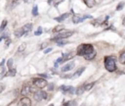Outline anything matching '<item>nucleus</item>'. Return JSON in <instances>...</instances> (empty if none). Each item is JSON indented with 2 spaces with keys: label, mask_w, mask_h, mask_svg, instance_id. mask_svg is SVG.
<instances>
[{
  "label": "nucleus",
  "mask_w": 125,
  "mask_h": 106,
  "mask_svg": "<svg viewBox=\"0 0 125 106\" xmlns=\"http://www.w3.org/2000/svg\"><path fill=\"white\" fill-rule=\"evenodd\" d=\"M48 3H49V4H51V3H52V0H48Z\"/></svg>",
  "instance_id": "nucleus-40"
},
{
  "label": "nucleus",
  "mask_w": 125,
  "mask_h": 106,
  "mask_svg": "<svg viewBox=\"0 0 125 106\" xmlns=\"http://www.w3.org/2000/svg\"><path fill=\"white\" fill-rule=\"evenodd\" d=\"M7 65H8V68H9V69L12 68V66H13V59H9Z\"/></svg>",
  "instance_id": "nucleus-31"
},
{
  "label": "nucleus",
  "mask_w": 125,
  "mask_h": 106,
  "mask_svg": "<svg viewBox=\"0 0 125 106\" xmlns=\"http://www.w3.org/2000/svg\"><path fill=\"white\" fill-rule=\"evenodd\" d=\"M51 51H52V48H47V49L44 50V53L47 54V53H49V52H51Z\"/></svg>",
  "instance_id": "nucleus-34"
},
{
  "label": "nucleus",
  "mask_w": 125,
  "mask_h": 106,
  "mask_svg": "<svg viewBox=\"0 0 125 106\" xmlns=\"http://www.w3.org/2000/svg\"><path fill=\"white\" fill-rule=\"evenodd\" d=\"M74 32L73 31H62L60 32L57 36H55L53 38L54 41H57V40H60V39H64V38H67V37H70Z\"/></svg>",
  "instance_id": "nucleus-3"
},
{
  "label": "nucleus",
  "mask_w": 125,
  "mask_h": 106,
  "mask_svg": "<svg viewBox=\"0 0 125 106\" xmlns=\"http://www.w3.org/2000/svg\"><path fill=\"white\" fill-rule=\"evenodd\" d=\"M6 26H7V21L4 20V21L2 22V24H1V26H0V32H2V31L4 30V28L6 27Z\"/></svg>",
  "instance_id": "nucleus-24"
},
{
  "label": "nucleus",
  "mask_w": 125,
  "mask_h": 106,
  "mask_svg": "<svg viewBox=\"0 0 125 106\" xmlns=\"http://www.w3.org/2000/svg\"><path fill=\"white\" fill-rule=\"evenodd\" d=\"M32 90H33V89H32L29 85H24V86L22 87V89H21V94H22L23 96H25V95H27L28 93H30Z\"/></svg>",
  "instance_id": "nucleus-11"
},
{
  "label": "nucleus",
  "mask_w": 125,
  "mask_h": 106,
  "mask_svg": "<svg viewBox=\"0 0 125 106\" xmlns=\"http://www.w3.org/2000/svg\"><path fill=\"white\" fill-rule=\"evenodd\" d=\"M124 5H125V3H124V2H120V3L117 5V7H116V10H117V11H120V10H122V9H123V7H124Z\"/></svg>",
  "instance_id": "nucleus-25"
},
{
  "label": "nucleus",
  "mask_w": 125,
  "mask_h": 106,
  "mask_svg": "<svg viewBox=\"0 0 125 106\" xmlns=\"http://www.w3.org/2000/svg\"><path fill=\"white\" fill-rule=\"evenodd\" d=\"M64 60H63V58L62 57H60V58H58L57 59V61L55 62V67H58V65L60 64V63H62V62H63Z\"/></svg>",
  "instance_id": "nucleus-26"
},
{
  "label": "nucleus",
  "mask_w": 125,
  "mask_h": 106,
  "mask_svg": "<svg viewBox=\"0 0 125 106\" xmlns=\"http://www.w3.org/2000/svg\"><path fill=\"white\" fill-rule=\"evenodd\" d=\"M85 19H92V16L90 15H85L83 17H80V16H77V15H74L73 18H72V22L74 24H78V23H81L83 22Z\"/></svg>",
  "instance_id": "nucleus-6"
},
{
  "label": "nucleus",
  "mask_w": 125,
  "mask_h": 106,
  "mask_svg": "<svg viewBox=\"0 0 125 106\" xmlns=\"http://www.w3.org/2000/svg\"><path fill=\"white\" fill-rule=\"evenodd\" d=\"M41 33H42V27H40V26H39V27L37 28V30L34 32V34H35V35H40Z\"/></svg>",
  "instance_id": "nucleus-29"
},
{
  "label": "nucleus",
  "mask_w": 125,
  "mask_h": 106,
  "mask_svg": "<svg viewBox=\"0 0 125 106\" xmlns=\"http://www.w3.org/2000/svg\"><path fill=\"white\" fill-rule=\"evenodd\" d=\"M73 56H74V53L70 52V53H66V54H63V55H62V58H63V60H68V59H71Z\"/></svg>",
  "instance_id": "nucleus-18"
},
{
  "label": "nucleus",
  "mask_w": 125,
  "mask_h": 106,
  "mask_svg": "<svg viewBox=\"0 0 125 106\" xmlns=\"http://www.w3.org/2000/svg\"><path fill=\"white\" fill-rule=\"evenodd\" d=\"M10 42H11V40H10L9 38H7V40H6V42H5V46H6V47H8V46H9V44H10Z\"/></svg>",
  "instance_id": "nucleus-32"
},
{
  "label": "nucleus",
  "mask_w": 125,
  "mask_h": 106,
  "mask_svg": "<svg viewBox=\"0 0 125 106\" xmlns=\"http://www.w3.org/2000/svg\"><path fill=\"white\" fill-rule=\"evenodd\" d=\"M5 75H6V73L3 71V72L0 74V80H1V79H3V76H5Z\"/></svg>",
  "instance_id": "nucleus-36"
},
{
  "label": "nucleus",
  "mask_w": 125,
  "mask_h": 106,
  "mask_svg": "<svg viewBox=\"0 0 125 106\" xmlns=\"http://www.w3.org/2000/svg\"><path fill=\"white\" fill-rule=\"evenodd\" d=\"M25 46H26V44H25V43H22V44H21V46L18 48V51H19V52H21V51H23V50L25 49Z\"/></svg>",
  "instance_id": "nucleus-28"
},
{
  "label": "nucleus",
  "mask_w": 125,
  "mask_h": 106,
  "mask_svg": "<svg viewBox=\"0 0 125 106\" xmlns=\"http://www.w3.org/2000/svg\"><path fill=\"white\" fill-rule=\"evenodd\" d=\"M63 28H64L63 26H55V28L53 29V31H54V32H60V31L62 30Z\"/></svg>",
  "instance_id": "nucleus-21"
},
{
  "label": "nucleus",
  "mask_w": 125,
  "mask_h": 106,
  "mask_svg": "<svg viewBox=\"0 0 125 106\" xmlns=\"http://www.w3.org/2000/svg\"><path fill=\"white\" fill-rule=\"evenodd\" d=\"M94 84H95V82H90V83H88V84H84L85 91H86V90H90V89L94 86Z\"/></svg>",
  "instance_id": "nucleus-22"
},
{
  "label": "nucleus",
  "mask_w": 125,
  "mask_h": 106,
  "mask_svg": "<svg viewBox=\"0 0 125 106\" xmlns=\"http://www.w3.org/2000/svg\"><path fill=\"white\" fill-rule=\"evenodd\" d=\"M122 25H123V26H125V17L123 18V21H122Z\"/></svg>",
  "instance_id": "nucleus-38"
},
{
  "label": "nucleus",
  "mask_w": 125,
  "mask_h": 106,
  "mask_svg": "<svg viewBox=\"0 0 125 106\" xmlns=\"http://www.w3.org/2000/svg\"><path fill=\"white\" fill-rule=\"evenodd\" d=\"M5 88V85L3 84V83H0V93L3 91V89Z\"/></svg>",
  "instance_id": "nucleus-33"
},
{
  "label": "nucleus",
  "mask_w": 125,
  "mask_h": 106,
  "mask_svg": "<svg viewBox=\"0 0 125 106\" xmlns=\"http://www.w3.org/2000/svg\"><path fill=\"white\" fill-rule=\"evenodd\" d=\"M96 55H97V53H96V51L95 50H93V51H91L90 53H88V54H85L83 57L86 59V60H88V61H90V60H93L95 57H96Z\"/></svg>",
  "instance_id": "nucleus-10"
},
{
  "label": "nucleus",
  "mask_w": 125,
  "mask_h": 106,
  "mask_svg": "<svg viewBox=\"0 0 125 106\" xmlns=\"http://www.w3.org/2000/svg\"><path fill=\"white\" fill-rule=\"evenodd\" d=\"M20 105H22V106H30L31 105V101L28 97H22L21 100H20Z\"/></svg>",
  "instance_id": "nucleus-8"
},
{
  "label": "nucleus",
  "mask_w": 125,
  "mask_h": 106,
  "mask_svg": "<svg viewBox=\"0 0 125 106\" xmlns=\"http://www.w3.org/2000/svg\"><path fill=\"white\" fill-rule=\"evenodd\" d=\"M45 46H46V43H43V44H42V46H41V48H44Z\"/></svg>",
  "instance_id": "nucleus-39"
},
{
  "label": "nucleus",
  "mask_w": 125,
  "mask_h": 106,
  "mask_svg": "<svg viewBox=\"0 0 125 106\" xmlns=\"http://www.w3.org/2000/svg\"><path fill=\"white\" fill-rule=\"evenodd\" d=\"M33 83H34V85H35L36 87H38V88H43V87H45V86L48 84L47 81H46V80L41 79V78L33 79Z\"/></svg>",
  "instance_id": "nucleus-4"
},
{
  "label": "nucleus",
  "mask_w": 125,
  "mask_h": 106,
  "mask_svg": "<svg viewBox=\"0 0 125 106\" xmlns=\"http://www.w3.org/2000/svg\"><path fill=\"white\" fill-rule=\"evenodd\" d=\"M104 68L108 72H114L116 69L115 65V58L112 56H106L104 58Z\"/></svg>",
  "instance_id": "nucleus-1"
},
{
  "label": "nucleus",
  "mask_w": 125,
  "mask_h": 106,
  "mask_svg": "<svg viewBox=\"0 0 125 106\" xmlns=\"http://www.w3.org/2000/svg\"><path fill=\"white\" fill-rule=\"evenodd\" d=\"M61 90H62V92L64 93H73L75 92V88L73 86H66V85H62L60 87Z\"/></svg>",
  "instance_id": "nucleus-7"
},
{
  "label": "nucleus",
  "mask_w": 125,
  "mask_h": 106,
  "mask_svg": "<svg viewBox=\"0 0 125 106\" xmlns=\"http://www.w3.org/2000/svg\"><path fill=\"white\" fill-rule=\"evenodd\" d=\"M47 96H48L47 93H46L45 91H42V90L35 91V93H34V95H33V97H34V99H35L36 101H41V100H43V99H46Z\"/></svg>",
  "instance_id": "nucleus-5"
},
{
  "label": "nucleus",
  "mask_w": 125,
  "mask_h": 106,
  "mask_svg": "<svg viewBox=\"0 0 125 106\" xmlns=\"http://www.w3.org/2000/svg\"><path fill=\"white\" fill-rule=\"evenodd\" d=\"M84 91H85V88H84V85H82V86H79V87L76 88L75 93H76L77 95H80V94H82Z\"/></svg>",
  "instance_id": "nucleus-17"
},
{
  "label": "nucleus",
  "mask_w": 125,
  "mask_h": 106,
  "mask_svg": "<svg viewBox=\"0 0 125 106\" xmlns=\"http://www.w3.org/2000/svg\"><path fill=\"white\" fill-rule=\"evenodd\" d=\"M6 75H7V76H11V77H14V76L16 75V69H12V68H10L9 72H8Z\"/></svg>",
  "instance_id": "nucleus-23"
},
{
  "label": "nucleus",
  "mask_w": 125,
  "mask_h": 106,
  "mask_svg": "<svg viewBox=\"0 0 125 106\" xmlns=\"http://www.w3.org/2000/svg\"><path fill=\"white\" fill-rule=\"evenodd\" d=\"M67 43H68L67 40H62V39L57 40V44H58V46H63V45H65V44H67Z\"/></svg>",
  "instance_id": "nucleus-19"
},
{
  "label": "nucleus",
  "mask_w": 125,
  "mask_h": 106,
  "mask_svg": "<svg viewBox=\"0 0 125 106\" xmlns=\"http://www.w3.org/2000/svg\"><path fill=\"white\" fill-rule=\"evenodd\" d=\"M22 29L24 30V32H28V31H30L32 29V25L31 24H26V25H24L22 26Z\"/></svg>",
  "instance_id": "nucleus-16"
},
{
  "label": "nucleus",
  "mask_w": 125,
  "mask_h": 106,
  "mask_svg": "<svg viewBox=\"0 0 125 106\" xmlns=\"http://www.w3.org/2000/svg\"><path fill=\"white\" fill-rule=\"evenodd\" d=\"M84 2L88 8H93L95 5V0H84Z\"/></svg>",
  "instance_id": "nucleus-15"
},
{
  "label": "nucleus",
  "mask_w": 125,
  "mask_h": 106,
  "mask_svg": "<svg viewBox=\"0 0 125 106\" xmlns=\"http://www.w3.org/2000/svg\"><path fill=\"white\" fill-rule=\"evenodd\" d=\"M119 62L121 64H125V51H123L121 53V55L119 56Z\"/></svg>",
  "instance_id": "nucleus-20"
},
{
  "label": "nucleus",
  "mask_w": 125,
  "mask_h": 106,
  "mask_svg": "<svg viewBox=\"0 0 125 106\" xmlns=\"http://www.w3.org/2000/svg\"><path fill=\"white\" fill-rule=\"evenodd\" d=\"M68 16H69V13H64V14L61 15L60 17L55 18V21H57V22H62V21H64L65 19H67Z\"/></svg>",
  "instance_id": "nucleus-12"
},
{
  "label": "nucleus",
  "mask_w": 125,
  "mask_h": 106,
  "mask_svg": "<svg viewBox=\"0 0 125 106\" xmlns=\"http://www.w3.org/2000/svg\"><path fill=\"white\" fill-rule=\"evenodd\" d=\"M93 50H94V47L91 44H80L77 47V55L84 56L85 54H88Z\"/></svg>",
  "instance_id": "nucleus-2"
},
{
  "label": "nucleus",
  "mask_w": 125,
  "mask_h": 106,
  "mask_svg": "<svg viewBox=\"0 0 125 106\" xmlns=\"http://www.w3.org/2000/svg\"><path fill=\"white\" fill-rule=\"evenodd\" d=\"M18 4H19V0H14V1L12 2V4H11V8H12V9H13V8H15Z\"/></svg>",
  "instance_id": "nucleus-30"
},
{
  "label": "nucleus",
  "mask_w": 125,
  "mask_h": 106,
  "mask_svg": "<svg viewBox=\"0 0 125 106\" xmlns=\"http://www.w3.org/2000/svg\"><path fill=\"white\" fill-rule=\"evenodd\" d=\"M4 63H5V60L3 59V60H2V62L0 63V66H2V65H4Z\"/></svg>",
  "instance_id": "nucleus-37"
},
{
  "label": "nucleus",
  "mask_w": 125,
  "mask_h": 106,
  "mask_svg": "<svg viewBox=\"0 0 125 106\" xmlns=\"http://www.w3.org/2000/svg\"><path fill=\"white\" fill-rule=\"evenodd\" d=\"M84 70H85V68L84 67H82V68H80V69H78L74 74H73V76H72V78L73 79H76V78H78V77H80L81 76V74L84 72Z\"/></svg>",
  "instance_id": "nucleus-13"
},
{
  "label": "nucleus",
  "mask_w": 125,
  "mask_h": 106,
  "mask_svg": "<svg viewBox=\"0 0 125 106\" xmlns=\"http://www.w3.org/2000/svg\"><path fill=\"white\" fill-rule=\"evenodd\" d=\"M73 67H74V63H73V62H70V63L64 65V66L62 68V72H63V73L68 72V71H70L71 69H73Z\"/></svg>",
  "instance_id": "nucleus-9"
},
{
  "label": "nucleus",
  "mask_w": 125,
  "mask_h": 106,
  "mask_svg": "<svg viewBox=\"0 0 125 106\" xmlns=\"http://www.w3.org/2000/svg\"><path fill=\"white\" fill-rule=\"evenodd\" d=\"M23 33H25V32H24V30L22 29V27H21V28L15 30V35H16V37H21Z\"/></svg>",
  "instance_id": "nucleus-14"
},
{
  "label": "nucleus",
  "mask_w": 125,
  "mask_h": 106,
  "mask_svg": "<svg viewBox=\"0 0 125 106\" xmlns=\"http://www.w3.org/2000/svg\"><path fill=\"white\" fill-rule=\"evenodd\" d=\"M32 15H33V16H37V15H38V8H37L36 5H35V6L33 7V9H32Z\"/></svg>",
  "instance_id": "nucleus-27"
},
{
  "label": "nucleus",
  "mask_w": 125,
  "mask_h": 106,
  "mask_svg": "<svg viewBox=\"0 0 125 106\" xmlns=\"http://www.w3.org/2000/svg\"><path fill=\"white\" fill-rule=\"evenodd\" d=\"M39 77H43V78H49V77H48V75H46V74H39Z\"/></svg>",
  "instance_id": "nucleus-35"
}]
</instances>
